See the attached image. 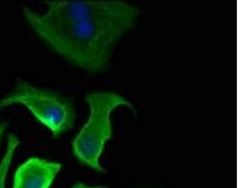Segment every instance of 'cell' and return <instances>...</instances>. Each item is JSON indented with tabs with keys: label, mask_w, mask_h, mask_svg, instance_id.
<instances>
[{
	"label": "cell",
	"mask_w": 250,
	"mask_h": 188,
	"mask_svg": "<svg viewBox=\"0 0 250 188\" xmlns=\"http://www.w3.org/2000/svg\"><path fill=\"white\" fill-rule=\"evenodd\" d=\"M21 105L25 107L40 124L48 128L54 138L74 125L76 113L72 102L54 92L19 80L11 93L0 98V110Z\"/></svg>",
	"instance_id": "obj_3"
},
{
	"label": "cell",
	"mask_w": 250,
	"mask_h": 188,
	"mask_svg": "<svg viewBox=\"0 0 250 188\" xmlns=\"http://www.w3.org/2000/svg\"><path fill=\"white\" fill-rule=\"evenodd\" d=\"M84 100L90 113L88 120L73 141V153L82 164L96 171L104 172L100 159L106 143L112 138L111 115L120 107L131 110L134 107L124 96L111 91L93 92L87 94Z\"/></svg>",
	"instance_id": "obj_2"
},
{
	"label": "cell",
	"mask_w": 250,
	"mask_h": 188,
	"mask_svg": "<svg viewBox=\"0 0 250 188\" xmlns=\"http://www.w3.org/2000/svg\"><path fill=\"white\" fill-rule=\"evenodd\" d=\"M8 124L5 122H0V143H1L2 140H3L4 134L6 133V129H7Z\"/></svg>",
	"instance_id": "obj_7"
},
{
	"label": "cell",
	"mask_w": 250,
	"mask_h": 188,
	"mask_svg": "<svg viewBox=\"0 0 250 188\" xmlns=\"http://www.w3.org/2000/svg\"><path fill=\"white\" fill-rule=\"evenodd\" d=\"M44 15L58 21L102 20L124 14L135 7L122 1H48Z\"/></svg>",
	"instance_id": "obj_4"
},
{
	"label": "cell",
	"mask_w": 250,
	"mask_h": 188,
	"mask_svg": "<svg viewBox=\"0 0 250 188\" xmlns=\"http://www.w3.org/2000/svg\"><path fill=\"white\" fill-rule=\"evenodd\" d=\"M20 144L19 138L17 136L13 134H9L5 152L0 161V188H6V181L9 170L12 165L15 152Z\"/></svg>",
	"instance_id": "obj_6"
},
{
	"label": "cell",
	"mask_w": 250,
	"mask_h": 188,
	"mask_svg": "<svg viewBox=\"0 0 250 188\" xmlns=\"http://www.w3.org/2000/svg\"><path fill=\"white\" fill-rule=\"evenodd\" d=\"M62 164L40 158H31L16 170L12 188H50Z\"/></svg>",
	"instance_id": "obj_5"
},
{
	"label": "cell",
	"mask_w": 250,
	"mask_h": 188,
	"mask_svg": "<svg viewBox=\"0 0 250 188\" xmlns=\"http://www.w3.org/2000/svg\"><path fill=\"white\" fill-rule=\"evenodd\" d=\"M72 188H106V187H91V186H88L84 183H78L73 186Z\"/></svg>",
	"instance_id": "obj_8"
},
{
	"label": "cell",
	"mask_w": 250,
	"mask_h": 188,
	"mask_svg": "<svg viewBox=\"0 0 250 188\" xmlns=\"http://www.w3.org/2000/svg\"><path fill=\"white\" fill-rule=\"evenodd\" d=\"M29 25L48 47L64 59L91 72L108 66L114 47L134 27L138 11L108 19L58 21L30 8L23 10Z\"/></svg>",
	"instance_id": "obj_1"
}]
</instances>
